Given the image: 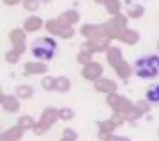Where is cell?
I'll list each match as a JSON object with an SVG mask.
<instances>
[{
  "instance_id": "cell-19",
  "label": "cell",
  "mask_w": 159,
  "mask_h": 141,
  "mask_svg": "<svg viewBox=\"0 0 159 141\" xmlns=\"http://www.w3.org/2000/svg\"><path fill=\"white\" fill-rule=\"evenodd\" d=\"M34 95V88L29 84H20L16 86V97L20 100H25V98H30Z\"/></svg>"
},
{
  "instance_id": "cell-35",
  "label": "cell",
  "mask_w": 159,
  "mask_h": 141,
  "mask_svg": "<svg viewBox=\"0 0 159 141\" xmlns=\"http://www.w3.org/2000/svg\"><path fill=\"white\" fill-rule=\"evenodd\" d=\"M63 138L65 139H70V141H77V132L73 129H65L63 130Z\"/></svg>"
},
{
  "instance_id": "cell-27",
  "label": "cell",
  "mask_w": 159,
  "mask_h": 141,
  "mask_svg": "<svg viewBox=\"0 0 159 141\" xmlns=\"http://www.w3.org/2000/svg\"><path fill=\"white\" fill-rule=\"evenodd\" d=\"M143 14H145V9H143L141 6H132L129 11H127V16H129V18H132V20H138V18H141Z\"/></svg>"
},
{
  "instance_id": "cell-38",
  "label": "cell",
  "mask_w": 159,
  "mask_h": 141,
  "mask_svg": "<svg viewBox=\"0 0 159 141\" xmlns=\"http://www.w3.org/2000/svg\"><path fill=\"white\" fill-rule=\"evenodd\" d=\"M93 2H97V4H100V6H106L109 0H93Z\"/></svg>"
},
{
  "instance_id": "cell-37",
  "label": "cell",
  "mask_w": 159,
  "mask_h": 141,
  "mask_svg": "<svg viewBox=\"0 0 159 141\" xmlns=\"http://www.w3.org/2000/svg\"><path fill=\"white\" fill-rule=\"evenodd\" d=\"M2 2H4L6 6H16V4H20L22 0H2Z\"/></svg>"
},
{
  "instance_id": "cell-13",
  "label": "cell",
  "mask_w": 159,
  "mask_h": 141,
  "mask_svg": "<svg viewBox=\"0 0 159 141\" xmlns=\"http://www.w3.org/2000/svg\"><path fill=\"white\" fill-rule=\"evenodd\" d=\"M118 41L125 43V45H136L138 41H139V34H138V30H134V29H123L122 32H120V36H118Z\"/></svg>"
},
{
  "instance_id": "cell-23",
  "label": "cell",
  "mask_w": 159,
  "mask_h": 141,
  "mask_svg": "<svg viewBox=\"0 0 159 141\" xmlns=\"http://www.w3.org/2000/svg\"><path fill=\"white\" fill-rule=\"evenodd\" d=\"M115 129H118L115 125V121L111 120V118H109V120H102L100 123H98V130H100V132H107V134H115Z\"/></svg>"
},
{
  "instance_id": "cell-11",
  "label": "cell",
  "mask_w": 159,
  "mask_h": 141,
  "mask_svg": "<svg viewBox=\"0 0 159 141\" xmlns=\"http://www.w3.org/2000/svg\"><path fill=\"white\" fill-rule=\"evenodd\" d=\"M25 75H41L48 71V64L45 61H29V63L23 66Z\"/></svg>"
},
{
  "instance_id": "cell-17",
  "label": "cell",
  "mask_w": 159,
  "mask_h": 141,
  "mask_svg": "<svg viewBox=\"0 0 159 141\" xmlns=\"http://www.w3.org/2000/svg\"><path fill=\"white\" fill-rule=\"evenodd\" d=\"M113 70H115V71H116V75L122 79V80H125V82H127V80H129V77L132 75V66H130L127 61H122V63H118L115 68H113Z\"/></svg>"
},
{
  "instance_id": "cell-32",
  "label": "cell",
  "mask_w": 159,
  "mask_h": 141,
  "mask_svg": "<svg viewBox=\"0 0 159 141\" xmlns=\"http://www.w3.org/2000/svg\"><path fill=\"white\" fill-rule=\"evenodd\" d=\"M134 106H136L143 114H147L148 111H150V106H152V104H150L147 98H145V100H138V102H134Z\"/></svg>"
},
{
  "instance_id": "cell-39",
  "label": "cell",
  "mask_w": 159,
  "mask_h": 141,
  "mask_svg": "<svg viewBox=\"0 0 159 141\" xmlns=\"http://www.w3.org/2000/svg\"><path fill=\"white\" fill-rule=\"evenodd\" d=\"M61 141H70V139H65V138H63V139H61Z\"/></svg>"
},
{
  "instance_id": "cell-24",
  "label": "cell",
  "mask_w": 159,
  "mask_h": 141,
  "mask_svg": "<svg viewBox=\"0 0 159 141\" xmlns=\"http://www.w3.org/2000/svg\"><path fill=\"white\" fill-rule=\"evenodd\" d=\"M106 11H107V14H111V16H115V14L120 13V9H122V2L120 0H109L107 4H106Z\"/></svg>"
},
{
  "instance_id": "cell-2",
  "label": "cell",
  "mask_w": 159,
  "mask_h": 141,
  "mask_svg": "<svg viewBox=\"0 0 159 141\" xmlns=\"http://www.w3.org/2000/svg\"><path fill=\"white\" fill-rule=\"evenodd\" d=\"M56 50H57L56 39H52V38H39V39H36L32 43L30 54L36 59H39V61H50L54 57V54H56Z\"/></svg>"
},
{
  "instance_id": "cell-3",
  "label": "cell",
  "mask_w": 159,
  "mask_h": 141,
  "mask_svg": "<svg viewBox=\"0 0 159 141\" xmlns=\"http://www.w3.org/2000/svg\"><path fill=\"white\" fill-rule=\"evenodd\" d=\"M45 29L48 30V34L50 36H57V38H61V39H70V38H73V34H75L73 25L63 21L61 18L48 20L47 23H45Z\"/></svg>"
},
{
  "instance_id": "cell-16",
  "label": "cell",
  "mask_w": 159,
  "mask_h": 141,
  "mask_svg": "<svg viewBox=\"0 0 159 141\" xmlns=\"http://www.w3.org/2000/svg\"><path fill=\"white\" fill-rule=\"evenodd\" d=\"M43 25L45 23L39 16H27L25 21H23V29H25L27 32H36V30H39Z\"/></svg>"
},
{
  "instance_id": "cell-7",
  "label": "cell",
  "mask_w": 159,
  "mask_h": 141,
  "mask_svg": "<svg viewBox=\"0 0 159 141\" xmlns=\"http://www.w3.org/2000/svg\"><path fill=\"white\" fill-rule=\"evenodd\" d=\"M111 47V41L102 38V39H86V41L80 45V50H86L89 54H100V52H107Z\"/></svg>"
},
{
  "instance_id": "cell-36",
  "label": "cell",
  "mask_w": 159,
  "mask_h": 141,
  "mask_svg": "<svg viewBox=\"0 0 159 141\" xmlns=\"http://www.w3.org/2000/svg\"><path fill=\"white\" fill-rule=\"evenodd\" d=\"M107 141H130L129 138H125V136H116V134H111L107 138Z\"/></svg>"
},
{
  "instance_id": "cell-40",
  "label": "cell",
  "mask_w": 159,
  "mask_h": 141,
  "mask_svg": "<svg viewBox=\"0 0 159 141\" xmlns=\"http://www.w3.org/2000/svg\"><path fill=\"white\" fill-rule=\"evenodd\" d=\"M157 50H159V41H157Z\"/></svg>"
},
{
  "instance_id": "cell-31",
  "label": "cell",
  "mask_w": 159,
  "mask_h": 141,
  "mask_svg": "<svg viewBox=\"0 0 159 141\" xmlns=\"http://www.w3.org/2000/svg\"><path fill=\"white\" fill-rule=\"evenodd\" d=\"M120 98H122V95H118V93H109V95H106V104H107L111 109H115L116 104L120 102Z\"/></svg>"
},
{
  "instance_id": "cell-26",
  "label": "cell",
  "mask_w": 159,
  "mask_h": 141,
  "mask_svg": "<svg viewBox=\"0 0 159 141\" xmlns=\"http://www.w3.org/2000/svg\"><path fill=\"white\" fill-rule=\"evenodd\" d=\"M41 88L45 91H54L56 89V77H50V75H45L41 79Z\"/></svg>"
},
{
  "instance_id": "cell-33",
  "label": "cell",
  "mask_w": 159,
  "mask_h": 141,
  "mask_svg": "<svg viewBox=\"0 0 159 141\" xmlns=\"http://www.w3.org/2000/svg\"><path fill=\"white\" fill-rule=\"evenodd\" d=\"M91 56L93 54H89V52H86V50H80L79 52V56H77V61H79V64H88L89 61H91Z\"/></svg>"
},
{
  "instance_id": "cell-14",
  "label": "cell",
  "mask_w": 159,
  "mask_h": 141,
  "mask_svg": "<svg viewBox=\"0 0 159 141\" xmlns=\"http://www.w3.org/2000/svg\"><path fill=\"white\" fill-rule=\"evenodd\" d=\"M23 136V129L15 125V127L7 129V130H4L2 136H0V141H20Z\"/></svg>"
},
{
  "instance_id": "cell-30",
  "label": "cell",
  "mask_w": 159,
  "mask_h": 141,
  "mask_svg": "<svg viewBox=\"0 0 159 141\" xmlns=\"http://www.w3.org/2000/svg\"><path fill=\"white\" fill-rule=\"evenodd\" d=\"M20 56H22V52L13 48V50H9L7 54H6V61H7L9 64H16L18 61H20Z\"/></svg>"
},
{
  "instance_id": "cell-1",
  "label": "cell",
  "mask_w": 159,
  "mask_h": 141,
  "mask_svg": "<svg viewBox=\"0 0 159 141\" xmlns=\"http://www.w3.org/2000/svg\"><path fill=\"white\" fill-rule=\"evenodd\" d=\"M134 73L139 79H154L159 75V56H141L134 63Z\"/></svg>"
},
{
  "instance_id": "cell-29",
  "label": "cell",
  "mask_w": 159,
  "mask_h": 141,
  "mask_svg": "<svg viewBox=\"0 0 159 141\" xmlns=\"http://www.w3.org/2000/svg\"><path fill=\"white\" fill-rule=\"evenodd\" d=\"M75 118V113H73V109L70 107H61L59 109V120H65V121H70Z\"/></svg>"
},
{
  "instance_id": "cell-34",
  "label": "cell",
  "mask_w": 159,
  "mask_h": 141,
  "mask_svg": "<svg viewBox=\"0 0 159 141\" xmlns=\"http://www.w3.org/2000/svg\"><path fill=\"white\" fill-rule=\"evenodd\" d=\"M111 120L115 121V125H116V127H122L123 123L127 121V120H125V116H123V114H120V113H115L113 116H111Z\"/></svg>"
},
{
  "instance_id": "cell-20",
  "label": "cell",
  "mask_w": 159,
  "mask_h": 141,
  "mask_svg": "<svg viewBox=\"0 0 159 141\" xmlns=\"http://www.w3.org/2000/svg\"><path fill=\"white\" fill-rule=\"evenodd\" d=\"M70 88H72V82H70V79L68 77H65V75L56 77V91L66 93V91H70Z\"/></svg>"
},
{
  "instance_id": "cell-21",
  "label": "cell",
  "mask_w": 159,
  "mask_h": 141,
  "mask_svg": "<svg viewBox=\"0 0 159 141\" xmlns=\"http://www.w3.org/2000/svg\"><path fill=\"white\" fill-rule=\"evenodd\" d=\"M145 98L148 100L150 104H156V106H159V84L150 86V88L147 89V93H145Z\"/></svg>"
},
{
  "instance_id": "cell-10",
  "label": "cell",
  "mask_w": 159,
  "mask_h": 141,
  "mask_svg": "<svg viewBox=\"0 0 159 141\" xmlns=\"http://www.w3.org/2000/svg\"><path fill=\"white\" fill-rule=\"evenodd\" d=\"M93 88H95V91H98V93H106V95H109V93H115L118 86H116V82L113 80V79L100 77L98 80H95V82H93Z\"/></svg>"
},
{
  "instance_id": "cell-4",
  "label": "cell",
  "mask_w": 159,
  "mask_h": 141,
  "mask_svg": "<svg viewBox=\"0 0 159 141\" xmlns=\"http://www.w3.org/2000/svg\"><path fill=\"white\" fill-rule=\"evenodd\" d=\"M57 120H59V109H56V107H47V109H43L39 121L36 123V127L32 129L34 134L36 136L45 134V132H47V130H48V129H50Z\"/></svg>"
},
{
  "instance_id": "cell-15",
  "label": "cell",
  "mask_w": 159,
  "mask_h": 141,
  "mask_svg": "<svg viewBox=\"0 0 159 141\" xmlns=\"http://www.w3.org/2000/svg\"><path fill=\"white\" fill-rule=\"evenodd\" d=\"M106 59H107V63L115 68L118 63H122V61H123L122 50L118 48V47H113V45H111V47H109V50L106 52Z\"/></svg>"
},
{
  "instance_id": "cell-28",
  "label": "cell",
  "mask_w": 159,
  "mask_h": 141,
  "mask_svg": "<svg viewBox=\"0 0 159 141\" xmlns=\"http://www.w3.org/2000/svg\"><path fill=\"white\" fill-rule=\"evenodd\" d=\"M39 0H22V6L25 11H29V13H34V11H38L39 9Z\"/></svg>"
},
{
  "instance_id": "cell-22",
  "label": "cell",
  "mask_w": 159,
  "mask_h": 141,
  "mask_svg": "<svg viewBox=\"0 0 159 141\" xmlns=\"http://www.w3.org/2000/svg\"><path fill=\"white\" fill-rule=\"evenodd\" d=\"M16 125L22 127L23 130H32V129L36 127V121L32 120V116L25 114V116H20V118H18V123H16Z\"/></svg>"
},
{
  "instance_id": "cell-18",
  "label": "cell",
  "mask_w": 159,
  "mask_h": 141,
  "mask_svg": "<svg viewBox=\"0 0 159 141\" xmlns=\"http://www.w3.org/2000/svg\"><path fill=\"white\" fill-rule=\"evenodd\" d=\"M59 18L63 21H66V23H70V25H75L80 20V14L77 9H66V11H63V13L59 14Z\"/></svg>"
},
{
  "instance_id": "cell-9",
  "label": "cell",
  "mask_w": 159,
  "mask_h": 141,
  "mask_svg": "<svg viewBox=\"0 0 159 141\" xmlns=\"http://www.w3.org/2000/svg\"><path fill=\"white\" fill-rule=\"evenodd\" d=\"M18 97H13V95H6V93H2L0 95V104H2V109L6 111V113H18L20 111V102H18Z\"/></svg>"
},
{
  "instance_id": "cell-41",
  "label": "cell",
  "mask_w": 159,
  "mask_h": 141,
  "mask_svg": "<svg viewBox=\"0 0 159 141\" xmlns=\"http://www.w3.org/2000/svg\"><path fill=\"white\" fill-rule=\"evenodd\" d=\"M157 134H159V130H157Z\"/></svg>"
},
{
  "instance_id": "cell-6",
  "label": "cell",
  "mask_w": 159,
  "mask_h": 141,
  "mask_svg": "<svg viewBox=\"0 0 159 141\" xmlns=\"http://www.w3.org/2000/svg\"><path fill=\"white\" fill-rule=\"evenodd\" d=\"M102 73H104V66L100 63H97V61H89L88 64L82 66V71H80V77L86 79V80H98L102 77Z\"/></svg>"
},
{
  "instance_id": "cell-5",
  "label": "cell",
  "mask_w": 159,
  "mask_h": 141,
  "mask_svg": "<svg viewBox=\"0 0 159 141\" xmlns=\"http://www.w3.org/2000/svg\"><path fill=\"white\" fill-rule=\"evenodd\" d=\"M79 32L86 39H102L107 34V27H106V23H100V25L98 23H86L80 27Z\"/></svg>"
},
{
  "instance_id": "cell-12",
  "label": "cell",
  "mask_w": 159,
  "mask_h": 141,
  "mask_svg": "<svg viewBox=\"0 0 159 141\" xmlns=\"http://www.w3.org/2000/svg\"><path fill=\"white\" fill-rule=\"evenodd\" d=\"M127 20H129L127 14L118 13V14H115V16H111V18L106 21V27L111 29V30H123V29H127Z\"/></svg>"
},
{
  "instance_id": "cell-8",
  "label": "cell",
  "mask_w": 159,
  "mask_h": 141,
  "mask_svg": "<svg viewBox=\"0 0 159 141\" xmlns=\"http://www.w3.org/2000/svg\"><path fill=\"white\" fill-rule=\"evenodd\" d=\"M25 29H13L11 32H9V39H11V43H13V48L20 50V52H25L27 50V47H25Z\"/></svg>"
},
{
  "instance_id": "cell-25",
  "label": "cell",
  "mask_w": 159,
  "mask_h": 141,
  "mask_svg": "<svg viewBox=\"0 0 159 141\" xmlns=\"http://www.w3.org/2000/svg\"><path fill=\"white\" fill-rule=\"evenodd\" d=\"M123 116H125V120H127V121H136V120H139V118L143 116V113H141L136 106H132L127 113L123 114Z\"/></svg>"
}]
</instances>
